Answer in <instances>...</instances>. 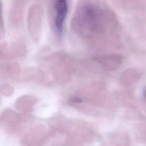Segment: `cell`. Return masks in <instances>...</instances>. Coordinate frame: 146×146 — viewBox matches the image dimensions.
Instances as JSON below:
<instances>
[{
	"label": "cell",
	"instance_id": "1",
	"mask_svg": "<svg viewBox=\"0 0 146 146\" xmlns=\"http://www.w3.org/2000/svg\"><path fill=\"white\" fill-rule=\"evenodd\" d=\"M55 9L56 15L55 18V26L58 33H61L64 20L68 11V5L64 0H59L55 2Z\"/></svg>",
	"mask_w": 146,
	"mask_h": 146
},
{
	"label": "cell",
	"instance_id": "2",
	"mask_svg": "<svg viewBox=\"0 0 146 146\" xmlns=\"http://www.w3.org/2000/svg\"><path fill=\"white\" fill-rule=\"evenodd\" d=\"M26 146H41L45 140L44 134L39 128H35L27 132L22 139Z\"/></svg>",
	"mask_w": 146,
	"mask_h": 146
}]
</instances>
